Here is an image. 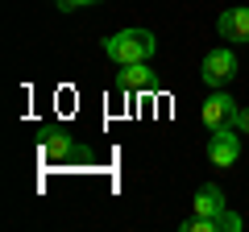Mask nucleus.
<instances>
[{
    "instance_id": "1",
    "label": "nucleus",
    "mask_w": 249,
    "mask_h": 232,
    "mask_svg": "<svg viewBox=\"0 0 249 232\" xmlns=\"http://www.w3.org/2000/svg\"><path fill=\"white\" fill-rule=\"evenodd\" d=\"M104 54L112 58L116 66H129V63H150L158 54V37L150 29H121V33L104 37Z\"/></svg>"
},
{
    "instance_id": "2",
    "label": "nucleus",
    "mask_w": 249,
    "mask_h": 232,
    "mask_svg": "<svg viewBox=\"0 0 249 232\" xmlns=\"http://www.w3.org/2000/svg\"><path fill=\"white\" fill-rule=\"evenodd\" d=\"M237 112H241V104L229 96V91H220V87H216L212 96L204 99V108H199L208 133H212V129H237Z\"/></svg>"
},
{
    "instance_id": "3",
    "label": "nucleus",
    "mask_w": 249,
    "mask_h": 232,
    "mask_svg": "<svg viewBox=\"0 0 249 232\" xmlns=\"http://www.w3.org/2000/svg\"><path fill=\"white\" fill-rule=\"evenodd\" d=\"M199 75H204L208 87H224V83L237 79V54L229 50V46H216V50L204 54V66H199Z\"/></svg>"
},
{
    "instance_id": "4",
    "label": "nucleus",
    "mask_w": 249,
    "mask_h": 232,
    "mask_svg": "<svg viewBox=\"0 0 249 232\" xmlns=\"http://www.w3.org/2000/svg\"><path fill=\"white\" fill-rule=\"evenodd\" d=\"M237 158H241V133L237 129H212V137H208V162L229 170Z\"/></svg>"
},
{
    "instance_id": "5",
    "label": "nucleus",
    "mask_w": 249,
    "mask_h": 232,
    "mask_svg": "<svg viewBox=\"0 0 249 232\" xmlns=\"http://www.w3.org/2000/svg\"><path fill=\"white\" fill-rule=\"evenodd\" d=\"M216 33H220L224 42H232V46L249 42V4H232V9H224L220 17H216Z\"/></svg>"
},
{
    "instance_id": "6",
    "label": "nucleus",
    "mask_w": 249,
    "mask_h": 232,
    "mask_svg": "<svg viewBox=\"0 0 249 232\" xmlns=\"http://www.w3.org/2000/svg\"><path fill=\"white\" fill-rule=\"evenodd\" d=\"M154 66L150 63H129L116 71V91H154Z\"/></svg>"
},
{
    "instance_id": "7",
    "label": "nucleus",
    "mask_w": 249,
    "mask_h": 232,
    "mask_svg": "<svg viewBox=\"0 0 249 232\" xmlns=\"http://www.w3.org/2000/svg\"><path fill=\"white\" fill-rule=\"evenodd\" d=\"M75 153V137L67 129H46L42 133V158L46 162H67Z\"/></svg>"
},
{
    "instance_id": "8",
    "label": "nucleus",
    "mask_w": 249,
    "mask_h": 232,
    "mask_svg": "<svg viewBox=\"0 0 249 232\" xmlns=\"http://www.w3.org/2000/svg\"><path fill=\"white\" fill-rule=\"evenodd\" d=\"M191 207H196V215H212L216 220V215L224 212V191L216 187V182H204V187L196 191V203Z\"/></svg>"
},
{
    "instance_id": "9",
    "label": "nucleus",
    "mask_w": 249,
    "mask_h": 232,
    "mask_svg": "<svg viewBox=\"0 0 249 232\" xmlns=\"http://www.w3.org/2000/svg\"><path fill=\"white\" fill-rule=\"evenodd\" d=\"M216 228H220V232H241V228H245V220H241L237 212H229V207H224V212L216 215Z\"/></svg>"
},
{
    "instance_id": "10",
    "label": "nucleus",
    "mask_w": 249,
    "mask_h": 232,
    "mask_svg": "<svg viewBox=\"0 0 249 232\" xmlns=\"http://www.w3.org/2000/svg\"><path fill=\"white\" fill-rule=\"evenodd\" d=\"M183 232H220V228L212 215H191V220H183Z\"/></svg>"
},
{
    "instance_id": "11",
    "label": "nucleus",
    "mask_w": 249,
    "mask_h": 232,
    "mask_svg": "<svg viewBox=\"0 0 249 232\" xmlns=\"http://www.w3.org/2000/svg\"><path fill=\"white\" fill-rule=\"evenodd\" d=\"M83 4H100V0H58L62 13H75V9H83Z\"/></svg>"
},
{
    "instance_id": "12",
    "label": "nucleus",
    "mask_w": 249,
    "mask_h": 232,
    "mask_svg": "<svg viewBox=\"0 0 249 232\" xmlns=\"http://www.w3.org/2000/svg\"><path fill=\"white\" fill-rule=\"evenodd\" d=\"M237 133H249V108H241V112H237Z\"/></svg>"
},
{
    "instance_id": "13",
    "label": "nucleus",
    "mask_w": 249,
    "mask_h": 232,
    "mask_svg": "<svg viewBox=\"0 0 249 232\" xmlns=\"http://www.w3.org/2000/svg\"><path fill=\"white\" fill-rule=\"evenodd\" d=\"M54 4H58V0H54Z\"/></svg>"
}]
</instances>
